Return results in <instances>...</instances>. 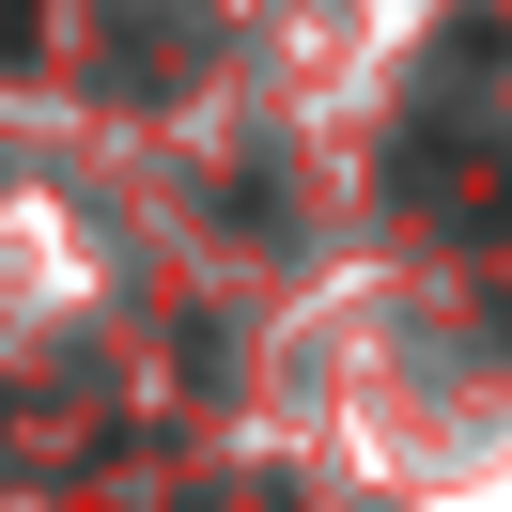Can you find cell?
I'll return each instance as SVG.
<instances>
[{"instance_id":"obj_1","label":"cell","mask_w":512,"mask_h":512,"mask_svg":"<svg viewBox=\"0 0 512 512\" xmlns=\"http://www.w3.org/2000/svg\"><path fill=\"white\" fill-rule=\"evenodd\" d=\"M32 47H47V32H32V0H0V63H32Z\"/></svg>"}]
</instances>
